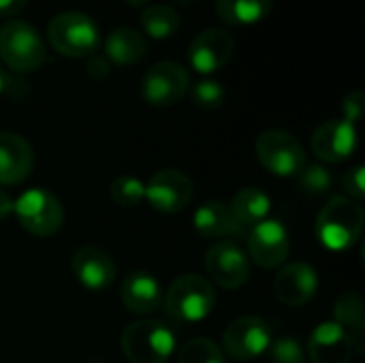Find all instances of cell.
Instances as JSON below:
<instances>
[{
	"mask_svg": "<svg viewBox=\"0 0 365 363\" xmlns=\"http://www.w3.org/2000/svg\"><path fill=\"white\" fill-rule=\"evenodd\" d=\"M364 210L357 201L346 197H334L319 212L314 231L319 242L334 252L351 248L364 231Z\"/></svg>",
	"mask_w": 365,
	"mask_h": 363,
	"instance_id": "obj_1",
	"label": "cell"
},
{
	"mask_svg": "<svg viewBox=\"0 0 365 363\" xmlns=\"http://www.w3.org/2000/svg\"><path fill=\"white\" fill-rule=\"evenodd\" d=\"M49 45L66 58H90L101 45L96 21L81 11H64L47 26Z\"/></svg>",
	"mask_w": 365,
	"mask_h": 363,
	"instance_id": "obj_2",
	"label": "cell"
},
{
	"mask_svg": "<svg viewBox=\"0 0 365 363\" xmlns=\"http://www.w3.org/2000/svg\"><path fill=\"white\" fill-rule=\"evenodd\" d=\"M0 58L17 73H32L47 60V49L30 21L11 19L0 28Z\"/></svg>",
	"mask_w": 365,
	"mask_h": 363,
	"instance_id": "obj_3",
	"label": "cell"
},
{
	"mask_svg": "<svg viewBox=\"0 0 365 363\" xmlns=\"http://www.w3.org/2000/svg\"><path fill=\"white\" fill-rule=\"evenodd\" d=\"M216 293L210 280L197 274H184L169 287L165 295L167 312L182 323H199L214 310Z\"/></svg>",
	"mask_w": 365,
	"mask_h": 363,
	"instance_id": "obj_4",
	"label": "cell"
},
{
	"mask_svg": "<svg viewBox=\"0 0 365 363\" xmlns=\"http://www.w3.org/2000/svg\"><path fill=\"white\" fill-rule=\"evenodd\" d=\"M122 353L130 363H165L175 349L171 329L158 321H135L120 338Z\"/></svg>",
	"mask_w": 365,
	"mask_h": 363,
	"instance_id": "obj_5",
	"label": "cell"
},
{
	"mask_svg": "<svg viewBox=\"0 0 365 363\" xmlns=\"http://www.w3.org/2000/svg\"><path fill=\"white\" fill-rule=\"evenodd\" d=\"M13 212L19 225L36 237H49L58 233L64 223L62 203L47 188H30L19 195L13 201Z\"/></svg>",
	"mask_w": 365,
	"mask_h": 363,
	"instance_id": "obj_6",
	"label": "cell"
},
{
	"mask_svg": "<svg viewBox=\"0 0 365 363\" xmlns=\"http://www.w3.org/2000/svg\"><path fill=\"white\" fill-rule=\"evenodd\" d=\"M257 156L259 163L274 175L291 178L299 175L306 167V152L304 145L287 131H265L257 139Z\"/></svg>",
	"mask_w": 365,
	"mask_h": 363,
	"instance_id": "obj_7",
	"label": "cell"
},
{
	"mask_svg": "<svg viewBox=\"0 0 365 363\" xmlns=\"http://www.w3.org/2000/svg\"><path fill=\"white\" fill-rule=\"evenodd\" d=\"M188 90H190V73L173 60H163L152 64L141 81V96L154 107L175 105L186 96Z\"/></svg>",
	"mask_w": 365,
	"mask_h": 363,
	"instance_id": "obj_8",
	"label": "cell"
},
{
	"mask_svg": "<svg viewBox=\"0 0 365 363\" xmlns=\"http://www.w3.org/2000/svg\"><path fill=\"white\" fill-rule=\"evenodd\" d=\"M222 344L235 362H252L269 349L272 332L259 317H240L227 327Z\"/></svg>",
	"mask_w": 365,
	"mask_h": 363,
	"instance_id": "obj_9",
	"label": "cell"
},
{
	"mask_svg": "<svg viewBox=\"0 0 365 363\" xmlns=\"http://www.w3.org/2000/svg\"><path fill=\"white\" fill-rule=\"evenodd\" d=\"M235 53V39L225 28H207L188 45V62L201 75H212L227 66Z\"/></svg>",
	"mask_w": 365,
	"mask_h": 363,
	"instance_id": "obj_10",
	"label": "cell"
},
{
	"mask_svg": "<svg viewBox=\"0 0 365 363\" xmlns=\"http://www.w3.org/2000/svg\"><path fill=\"white\" fill-rule=\"evenodd\" d=\"M207 276L222 289H240L250 278V261L235 242H218L205 255Z\"/></svg>",
	"mask_w": 365,
	"mask_h": 363,
	"instance_id": "obj_11",
	"label": "cell"
},
{
	"mask_svg": "<svg viewBox=\"0 0 365 363\" xmlns=\"http://www.w3.org/2000/svg\"><path fill=\"white\" fill-rule=\"evenodd\" d=\"M145 199L156 212L178 214L188 208L192 199V182L178 169L156 171L145 184Z\"/></svg>",
	"mask_w": 365,
	"mask_h": 363,
	"instance_id": "obj_12",
	"label": "cell"
},
{
	"mask_svg": "<svg viewBox=\"0 0 365 363\" xmlns=\"http://www.w3.org/2000/svg\"><path fill=\"white\" fill-rule=\"evenodd\" d=\"M246 244H248L250 259L265 270H274V267L282 265L291 252L289 233L276 220H263V223L255 225L252 229H248Z\"/></svg>",
	"mask_w": 365,
	"mask_h": 363,
	"instance_id": "obj_13",
	"label": "cell"
},
{
	"mask_svg": "<svg viewBox=\"0 0 365 363\" xmlns=\"http://www.w3.org/2000/svg\"><path fill=\"white\" fill-rule=\"evenodd\" d=\"M310 145L323 163H342L357 148V128L344 118L327 120L312 133Z\"/></svg>",
	"mask_w": 365,
	"mask_h": 363,
	"instance_id": "obj_14",
	"label": "cell"
},
{
	"mask_svg": "<svg viewBox=\"0 0 365 363\" xmlns=\"http://www.w3.org/2000/svg\"><path fill=\"white\" fill-rule=\"evenodd\" d=\"M71 270L79 285L88 291H105L115 280V263L111 255L96 246H83L73 255Z\"/></svg>",
	"mask_w": 365,
	"mask_h": 363,
	"instance_id": "obj_15",
	"label": "cell"
},
{
	"mask_svg": "<svg viewBox=\"0 0 365 363\" xmlns=\"http://www.w3.org/2000/svg\"><path fill=\"white\" fill-rule=\"evenodd\" d=\"M317 289H319L317 270L304 261L289 263L287 267H282L274 282L276 297L291 308L308 304L317 295Z\"/></svg>",
	"mask_w": 365,
	"mask_h": 363,
	"instance_id": "obj_16",
	"label": "cell"
},
{
	"mask_svg": "<svg viewBox=\"0 0 365 363\" xmlns=\"http://www.w3.org/2000/svg\"><path fill=\"white\" fill-rule=\"evenodd\" d=\"M355 353L351 336L336 323H321L308 338V355L312 363H351Z\"/></svg>",
	"mask_w": 365,
	"mask_h": 363,
	"instance_id": "obj_17",
	"label": "cell"
},
{
	"mask_svg": "<svg viewBox=\"0 0 365 363\" xmlns=\"http://www.w3.org/2000/svg\"><path fill=\"white\" fill-rule=\"evenodd\" d=\"M34 165L30 143L15 133H0V184L13 186L24 182Z\"/></svg>",
	"mask_w": 365,
	"mask_h": 363,
	"instance_id": "obj_18",
	"label": "cell"
},
{
	"mask_svg": "<svg viewBox=\"0 0 365 363\" xmlns=\"http://www.w3.org/2000/svg\"><path fill=\"white\" fill-rule=\"evenodd\" d=\"M122 302L133 315H152L163 304V287L148 272H133L122 282Z\"/></svg>",
	"mask_w": 365,
	"mask_h": 363,
	"instance_id": "obj_19",
	"label": "cell"
},
{
	"mask_svg": "<svg viewBox=\"0 0 365 363\" xmlns=\"http://www.w3.org/2000/svg\"><path fill=\"white\" fill-rule=\"evenodd\" d=\"M105 53L107 60L118 66H135L148 56V41L143 32L128 26H120L111 30L105 39Z\"/></svg>",
	"mask_w": 365,
	"mask_h": 363,
	"instance_id": "obj_20",
	"label": "cell"
},
{
	"mask_svg": "<svg viewBox=\"0 0 365 363\" xmlns=\"http://www.w3.org/2000/svg\"><path fill=\"white\" fill-rule=\"evenodd\" d=\"M195 229L203 237H231L242 231L233 212L222 201H205L197 208L192 216Z\"/></svg>",
	"mask_w": 365,
	"mask_h": 363,
	"instance_id": "obj_21",
	"label": "cell"
},
{
	"mask_svg": "<svg viewBox=\"0 0 365 363\" xmlns=\"http://www.w3.org/2000/svg\"><path fill=\"white\" fill-rule=\"evenodd\" d=\"M336 323L351 336L357 353L365 351V312L364 300L357 291L342 293L336 302Z\"/></svg>",
	"mask_w": 365,
	"mask_h": 363,
	"instance_id": "obj_22",
	"label": "cell"
},
{
	"mask_svg": "<svg viewBox=\"0 0 365 363\" xmlns=\"http://www.w3.org/2000/svg\"><path fill=\"white\" fill-rule=\"evenodd\" d=\"M269 210H272L269 197L255 186L242 188L231 201V212L242 229H252L255 225L267 220Z\"/></svg>",
	"mask_w": 365,
	"mask_h": 363,
	"instance_id": "obj_23",
	"label": "cell"
},
{
	"mask_svg": "<svg viewBox=\"0 0 365 363\" xmlns=\"http://www.w3.org/2000/svg\"><path fill=\"white\" fill-rule=\"evenodd\" d=\"M274 9V0H216V13L227 26H255Z\"/></svg>",
	"mask_w": 365,
	"mask_h": 363,
	"instance_id": "obj_24",
	"label": "cell"
},
{
	"mask_svg": "<svg viewBox=\"0 0 365 363\" xmlns=\"http://www.w3.org/2000/svg\"><path fill=\"white\" fill-rule=\"evenodd\" d=\"M139 26L152 39H169L180 30V15L169 4L145 6L139 15Z\"/></svg>",
	"mask_w": 365,
	"mask_h": 363,
	"instance_id": "obj_25",
	"label": "cell"
},
{
	"mask_svg": "<svg viewBox=\"0 0 365 363\" xmlns=\"http://www.w3.org/2000/svg\"><path fill=\"white\" fill-rule=\"evenodd\" d=\"M109 197L120 208H137L145 199V184L135 175H118L109 186Z\"/></svg>",
	"mask_w": 365,
	"mask_h": 363,
	"instance_id": "obj_26",
	"label": "cell"
},
{
	"mask_svg": "<svg viewBox=\"0 0 365 363\" xmlns=\"http://www.w3.org/2000/svg\"><path fill=\"white\" fill-rule=\"evenodd\" d=\"M178 363H227L222 351L218 349L216 342L207 338H195L186 342L180 353H178Z\"/></svg>",
	"mask_w": 365,
	"mask_h": 363,
	"instance_id": "obj_27",
	"label": "cell"
},
{
	"mask_svg": "<svg viewBox=\"0 0 365 363\" xmlns=\"http://www.w3.org/2000/svg\"><path fill=\"white\" fill-rule=\"evenodd\" d=\"M190 96H192V103L203 109V111H212V109H218L222 103H225V88L220 81L216 79H210V77H203L199 79L192 90H190Z\"/></svg>",
	"mask_w": 365,
	"mask_h": 363,
	"instance_id": "obj_28",
	"label": "cell"
},
{
	"mask_svg": "<svg viewBox=\"0 0 365 363\" xmlns=\"http://www.w3.org/2000/svg\"><path fill=\"white\" fill-rule=\"evenodd\" d=\"M299 186L310 197H321L334 186V175L323 165H310L299 171Z\"/></svg>",
	"mask_w": 365,
	"mask_h": 363,
	"instance_id": "obj_29",
	"label": "cell"
},
{
	"mask_svg": "<svg viewBox=\"0 0 365 363\" xmlns=\"http://www.w3.org/2000/svg\"><path fill=\"white\" fill-rule=\"evenodd\" d=\"M269 357L272 363H304L306 353L295 338L284 336L269 344Z\"/></svg>",
	"mask_w": 365,
	"mask_h": 363,
	"instance_id": "obj_30",
	"label": "cell"
},
{
	"mask_svg": "<svg viewBox=\"0 0 365 363\" xmlns=\"http://www.w3.org/2000/svg\"><path fill=\"white\" fill-rule=\"evenodd\" d=\"M364 105L365 96L361 90H355V92H349L342 101V113H344V120L351 122V124H357L361 122L364 118Z\"/></svg>",
	"mask_w": 365,
	"mask_h": 363,
	"instance_id": "obj_31",
	"label": "cell"
},
{
	"mask_svg": "<svg viewBox=\"0 0 365 363\" xmlns=\"http://www.w3.org/2000/svg\"><path fill=\"white\" fill-rule=\"evenodd\" d=\"M365 169L361 165H357L355 169H351L346 175H344V180H342V184H344V190L349 193V197L351 199H355V201H361L365 197Z\"/></svg>",
	"mask_w": 365,
	"mask_h": 363,
	"instance_id": "obj_32",
	"label": "cell"
},
{
	"mask_svg": "<svg viewBox=\"0 0 365 363\" xmlns=\"http://www.w3.org/2000/svg\"><path fill=\"white\" fill-rule=\"evenodd\" d=\"M86 71H88V75H90L92 79L103 81V79L109 77V62H107V58H103V56H90L88 62H86Z\"/></svg>",
	"mask_w": 365,
	"mask_h": 363,
	"instance_id": "obj_33",
	"label": "cell"
},
{
	"mask_svg": "<svg viewBox=\"0 0 365 363\" xmlns=\"http://www.w3.org/2000/svg\"><path fill=\"white\" fill-rule=\"evenodd\" d=\"M28 0H0V17H15L26 9Z\"/></svg>",
	"mask_w": 365,
	"mask_h": 363,
	"instance_id": "obj_34",
	"label": "cell"
},
{
	"mask_svg": "<svg viewBox=\"0 0 365 363\" xmlns=\"http://www.w3.org/2000/svg\"><path fill=\"white\" fill-rule=\"evenodd\" d=\"M13 212V199L9 197L6 190H0V220L6 218Z\"/></svg>",
	"mask_w": 365,
	"mask_h": 363,
	"instance_id": "obj_35",
	"label": "cell"
},
{
	"mask_svg": "<svg viewBox=\"0 0 365 363\" xmlns=\"http://www.w3.org/2000/svg\"><path fill=\"white\" fill-rule=\"evenodd\" d=\"M6 73H4V68H2V64H0V94L4 92V88H6Z\"/></svg>",
	"mask_w": 365,
	"mask_h": 363,
	"instance_id": "obj_36",
	"label": "cell"
},
{
	"mask_svg": "<svg viewBox=\"0 0 365 363\" xmlns=\"http://www.w3.org/2000/svg\"><path fill=\"white\" fill-rule=\"evenodd\" d=\"M173 4H178V6H190L192 2H197V0H171Z\"/></svg>",
	"mask_w": 365,
	"mask_h": 363,
	"instance_id": "obj_37",
	"label": "cell"
},
{
	"mask_svg": "<svg viewBox=\"0 0 365 363\" xmlns=\"http://www.w3.org/2000/svg\"><path fill=\"white\" fill-rule=\"evenodd\" d=\"M128 4H133V6H143V4H148L150 0H126Z\"/></svg>",
	"mask_w": 365,
	"mask_h": 363,
	"instance_id": "obj_38",
	"label": "cell"
}]
</instances>
